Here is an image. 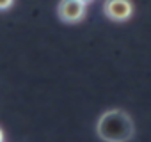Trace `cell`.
Returning <instances> with one entry per match:
<instances>
[{
    "label": "cell",
    "mask_w": 151,
    "mask_h": 142,
    "mask_svg": "<svg viewBox=\"0 0 151 142\" xmlns=\"http://www.w3.org/2000/svg\"><path fill=\"white\" fill-rule=\"evenodd\" d=\"M6 140V135H4V131H2V128H0V142H4Z\"/></svg>",
    "instance_id": "5b68a950"
},
{
    "label": "cell",
    "mask_w": 151,
    "mask_h": 142,
    "mask_svg": "<svg viewBox=\"0 0 151 142\" xmlns=\"http://www.w3.org/2000/svg\"><path fill=\"white\" fill-rule=\"evenodd\" d=\"M80 2H82V4H86V6H89V4L93 2V0H80Z\"/></svg>",
    "instance_id": "8992f818"
},
{
    "label": "cell",
    "mask_w": 151,
    "mask_h": 142,
    "mask_svg": "<svg viewBox=\"0 0 151 142\" xmlns=\"http://www.w3.org/2000/svg\"><path fill=\"white\" fill-rule=\"evenodd\" d=\"M103 13L112 22H128L133 16L132 0H105Z\"/></svg>",
    "instance_id": "3957f363"
},
{
    "label": "cell",
    "mask_w": 151,
    "mask_h": 142,
    "mask_svg": "<svg viewBox=\"0 0 151 142\" xmlns=\"http://www.w3.org/2000/svg\"><path fill=\"white\" fill-rule=\"evenodd\" d=\"M87 6L80 0H60L57 4V16L64 23H78L86 18Z\"/></svg>",
    "instance_id": "7a4b0ae2"
},
{
    "label": "cell",
    "mask_w": 151,
    "mask_h": 142,
    "mask_svg": "<svg viewBox=\"0 0 151 142\" xmlns=\"http://www.w3.org/2000/svg\"><path fill=\"white\" fill-rule=\"evenodd\" d=\"M14 6V0H0V11H9Z\"/></svg>",
    "instance_id": "277c9868"
},
{
    "label": "cell",
    "mask_w": 151,
    "mask_h": 142,
    "mask_svg": "<svg viewBox=\"0 0 151 142\" xmlns=\"http://www.w3.org/2000/svg\"><path fill=\"white\" fill-rule=\"evenodd\" d=\"M96 135L103 142H130L135 135L133 119L121 108H110L98 117Z\"/></svg>",
    "instance_id": "6da1fadb"
}]
</instances>
